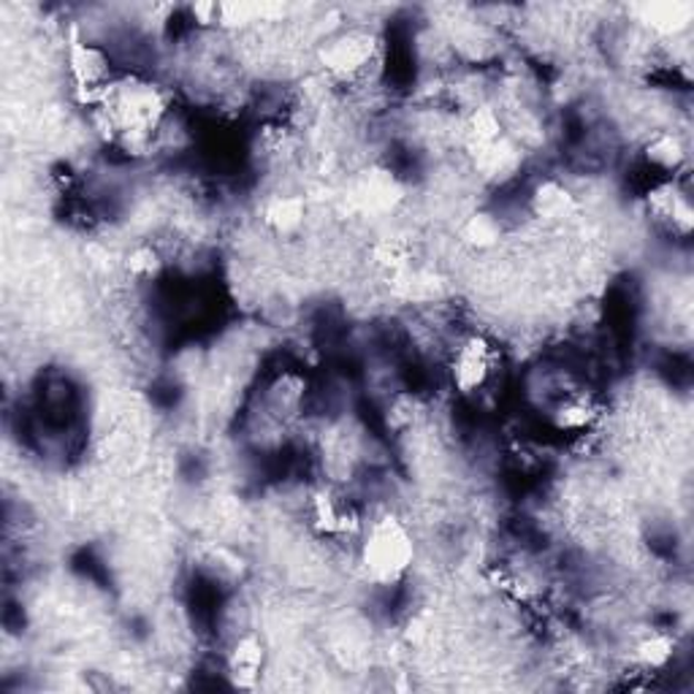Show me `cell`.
<instances>
[{
  "instance_id": "cell-3",
  "label": "cell",
  "mask_w": 694,
  "mask_h": 694,
  "mask_svg": "<svg viewBox=\"0 0 694 694\" xmlns=\"http://www.w3.org/2000/svg\"><path fill=\"white\" fill-rule=\"evenodd\" d=\"M499 364V350L486 334H467L454 345L448 358V375L458 394H480L492 383Z\"/></svg>"
},
{
  "instance_id": "cell-8",
  "label": "cell",
  "mask_w": 694,
  "mask_h": 694,
  "mask_svg": "<svg viewBox=\"0 0 694 694\" xmlns=\"http://www.w3.org/2000/svg\"><path fill=\"white\" fill-rule=\"evenodd\" d=\"M266 665V646L256 635H245L228 654V673L239 686H256Z\"/></svg>"
},
{
  "instance_id": "cell-6",
  "label": "cell",
  "mask_w": 694,
  "mask_h": 694,
  "mask_svg": "<svg viewBox=\"0 0 694 694\" xmlns=\"http://www.w3.org/2000/svg\"><path fill=\"white\" fill-rule=\"evenodd\" d=\"M599 405L586 394H567L564 399H559V405L551 413V420H554L556 432H567V434H586L594 429V424L599 420Z\"/></svg>"
},
{
  "instance_id": "cell-11",
  "label": "cell",
  "mask_w": 694,
  "mask_h": 694,
  "mask_svg": "<svg viewBox=\"0 0 694 694\" xmlns=\"http://www.w3.org/2000/svg\"><path fill=\"white\" fill-rule=\"evenodd\" d=\"M675 656V641L673 635H665V632H651V635L641 637L632 648V660H635L637 667L643 671H665L671 665V660Z\"/></svg>"
},
{
  "instance_id": "cell-4",
  "label": "cell",
  "mask_w": 694,
  "mask_h": 694,
  "mask_svg": "<svg viewBox=\"0 0 694 694\" xmlns=\"http://www.w3.org/2000/svg\"><path fill=\"white\" fill-rule=\"evenodd\" d=\"M529 212L543 222V226H564L578 215V198L559 179H545L537 185L529 196Z\"/></svg>"
},
{
  "instance_id": "cell-12",
  "label": "cell",
  "mask_w": 694,
  "mask_h": 694,
  "mask_svg": "<svg viewBox=\"0 0 694 694\" xmlns=\"http://www.w3.org/2000/svg\"><path fill=\"white\" fill-rule=\"evenodd\" d=\"M160 269H163V258L150 245L136 247L126 258V271L133 280H152V277H158Z\"/></svg>"
},
{
  "instance_id": "cell-9",
  "label": "cell",
  "mask_w": 694,
  "mask_h": 694,
  "mask_svg": "<svg viewBox=\"0 0 694 694\" xmlns=\"http://www.w3.org/2000/svg\"><path fill=\"white\" fill-rule=\"evenodd\" d=\"M458 237H462V245H467L469 250H494L505 239V222L494 212H473L458 228Z\"/></svg>"
},
{
  "instance_id": "cell-7",
  "label": "cell",
  "mask_w": 694,
  "mask_h": 694,
  "mask_svg": "<svg viewBox=\"0 0 694 694\" xmlns=\"http://www.w3.org/2000/svg\"><path fill=\"white\" fill-rule=\"evenodd\" d=\"M309 215V204L304 196H275L264 207V222L277 237H294L304 228Z\"/></svg>"
},
{
  "instance_id": "cell-1",
  "label": "cell",
  "mask_w": 694,
  "mask_h": 694,
  "mask_svg": "<svg viewBox=\"0 0 694 694\" xmlns=\"http://www.w3.org/2000/svg\"><path fill=\"white\" fill-rule=\"evenodd\" d=\"M415 562V541L410 526L401 518L377 516L364 524L361 543H358V564L364 575L377 586H394L410 573Z\"/></svg>"
},
{
  "instance_id": "cell-2",
  "label": "cell",
  "mask_w": 694,
  "mask_h": 694,
  "mask_svg": "<svg viewBox=\"0 0 694 694\" xmlns=\"http://www.w3.org/2000/svg\"><path fill=\"white\" fill-rule=\"evenodd\" d=\"M380 54V39L369 28L343 24L328 33L318 47V66L331 82L353 87L367 82Z\"/></svg>"
},
{
  "instance_id": "cell-10",
  "label": "cell",
  "mask_w": 694,
  "mask_h": 694,
  "mask_svg": "<svg viewBox=\"0 0 694 694\" xmlns=\"http://www.w3.org/2000/svg\"><path fill=\"white\" fill-rule=\"evenodd\" d=\"M643 158H646L651 169L671 174L675 179V171L686 163V147L675 133H660L648 141L646 150H643Z\"/></svg>"
},
{
  "instance_id": "cell-5",
  "label": "cell",
  "mask_w": 694,
  "mask_h": 694,
  "mask_svg": "<svg viewBox=\"0 0 694 694\" xmlns=\"http://www.w3.org/2000/svg\"><path fill=\"white\" fill-rule=\"evenodd\" d=\"M692 20V3H681V0H673V3H651L641 9V22L646 24L651 33L660 36V39H678L681 33L690 30Z\"/></svg>"
}]
</instances>
